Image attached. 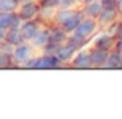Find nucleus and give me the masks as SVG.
I'll return each mask as SVG.
<instances>
[{"mask_svg":"<svg viewBox=\"0 0 122 119\" xmlns=\"http://www.w3.org/2000/svg\"><path fill=\"white\" fill-rule=\"evenodd\" d=\"M39 51L30 43V42H22V43L12 47L11 54H12V62H14V67H23L31 57H34Z\"/></svg>","mask_w":122,"mask_h":119,"instance_id":"obj_1","label":"nucleus"},{"mask_svg":"<svg viewBox=\"0 0 122 119\" xmlns=\"http://www.w3.org/2000/svg\"><path fill=\"white\" fill-rule=\"evenodd\" d=\"M99 30H101V28H99V23H97L96 19L83 17L82 22L77 25V28H76L71 34L74 37H77V39H81L82 42H86V43H88L90 39H91V37L94 36Z\"/></svg>","mask_w":122,"mask_h":119,"instance_id":"obj_2","label":"nucleus"},{"mask_svg":"<svg viewBox=\"0 0 122 119\" xmlns=\"http://www.w3.org/2000/svg\"><path fill=\"white\" fill-rule=\"evenodd\" d=\"M70 33H66L62 26L59 25H50V45L45 48L42 53H51L54 54V50H56L59 45H63L68 42Z\"/></svg>","mask_w":122,"mask_h":119,"instance_id":"obj_3","label":"nucleus"},{"mask_svg":"<svg viewBox=\"0 0 122 119\" xmlns=\"http://www.w3.org/2000/svg\"><path fill=\"white\" fill-rule=\"evenodd\" d=\"M40 2H34V0H20L17 9V16L20 20H31V19H37L40 14Z\"/></svg>","mask_w":122,"mask_h":119,"instance_id":"obj_4","label":"nucleus"},{"mask_svg":"<svg viewBox=\"0 0 122 119\" xmlns=\"http://www.w3.org/2000/svg\"><path fill=\"white\" fill-rule=\"evenodd\" d=\"M91 47H96V48H101V50H107V51H111L114 48V43H116V39L111 36L110 33H107L105 30H99L94 36L90 39L88 42Z\"/></svg>","mask_w":122,"mask_h":119,"instance_id":"obj_5","label":"nucleus"},{"mask_svg":"<svg viewBox=\"0 0 122 119\" xmlns=\"http://www.w3.org/2000/svg\"><path fill=\"white\" fill-rule=\"evenodd\" d=\"M70 67L73 68H79V70H86L91 68V60H90V43L83 45V47L77 48V51L74 53Z\"/></svg>","mask_w":122,"mask_h":119,"instance_id":"obj_6","label":"nucleus"},{"mask_svg":"<svg viewBox=\"0 0 122 119\" xmlns=\"http://www.w3.org/2000/svg\"><path fill=\"white\" fill-rule=\"evenodd\" d=\"M45 25H48V23H43V22L37 17V19H31V20H23L20 23V26H19V30H20L23 39L26 42H30L42 28L45 26Z\"/></svg>","mask_w":122,"mask_h":119,"instance_id":"obj_7","label":"nucleus"},{"mask_svg":"<svg viewBox=\"0 0 122 119\" xmlns=\"http://www.w3.org/2000/svg\"><path fill=\"white\" fill-rule=\"evenodd\" d=\"M76 51H77V48L66 42V43H63V45H59V47L54 50V56L57 57L60 65L65 67V65H70V62H71V59H73Z\"/></svg>","mask_w":122,"mask_h":119,"instance_id":"obj_8","label":"nucleus"},{"mask_svg":"<svg viewBox=\"0 0 122 119\" xmlns=\"http://www.w3.org/2000/svg\"><path fill=\"white\" fill-rule=\"evenodd\" d=\"M62 67L57 60V57L51 53H39L37 54V62H36V70H54Z\"/></svg>","mask_w":122,"mask_h":119,"instance_id":"obj_9","label":"nucleus"},{"mask_svg":"<svg viewBox=\"0 0 122 119\" xmlns=\"http://www.w3.org/2000/svg\"><path fill=\"white\" fill-rule=\"evenodd\" d=\"M119 12H117V9H116V6H108V8H104L101 11V14H99V17L96 19L97 20V23H99V28H107L108 25H111L113 22H116V20H119Z\"/></svg>","mask_w":122,"mask_h":119,"instance_id":"obj_10","label":"nucleus"},{"mask_svg":"<svg viewBox=\"0 0 122 119\" xmlns=\"http://www.w3.org/2000/svg\"><path fill=\"white\" fill-rule=\"evenodd\" d=\"M108 53L107 50H101L90 45V60H91V68H105V63L108 59Z\"/></svg>","mask_w":122,"mask_h":119,"instance_id":"obj_11","label":"nucleus"},{"mask_svg":"<svg viewBox=\"0 0 122 119\" xmlns=\"http://www.w3.org/2000/svg\"><path fill=\"white\" fill-rule=\"evenodd\" d=\"M83 17H85V16H83L82 8H81V6H76V8L73 9V12L68 16V19H66V20L63 22V23L60 25V26H62L63 30L66 31V33L71 34L73 31H74L76 28H77V25L82 22V19H83Z\"/></svg>","mask_w":122,"mask_h":119,"instance_id":"obj_12","label":"nucleus"},{"mask_svg":"<svg viewBox=\"0 0 122 119\" xmlns=\"http://www.w3.org/2000/svg\"><path fill=\"white\" fill-rule=\"evenodd\" d=\"M30 43L33 45L39 53H42V51L50 45V25H45L39 33L30 40Z\"/></svg>","mask_w":122,"mask_h":119,"instance_id":"obj_13","label":"nucleus"},{"mask_svg":"<svg viewBox=\"0 0 122 119\" xmlns=\"http://www.w3.org/2000/svg\"><path fill=\"white\" fill-rule=\"evenodd\" d=\"M22 23L20 17L17 16V12H3L0 11V28L3 30H9V28H19Z\"/></svg>","mask_w":122,"mask_h":119,"instance_id":"obj_14","label":"nucleus"},{"mask_svg":"<svg viewBox=\"0 0 122 119\" xmlns=\"http://www.w3.org/2000/svg\"><path fill=\"white\" fill-rule=\"evenodd\" d=\"M83 16L85 17H91V19H97L101 11L104 9V5H102L101 0H94V2H88L85 5H81Z\"/></svg>","mask_w":122,"mask_h":119,"instance_id":"obj_15","label":"nucleus"},{"mask_svg":"<svg viewBox=\"0 0 122 119\" xmlns=\"http://www.w3.org/2000/svg\"><path fill=\"white\" fill-rule=\"evenodd\" d=\"M11 50H12V47H9L6 43L0 45V70H6V68H12L14 67Z\"/></svg>","mask_w":122,"mask_h":119,"instance_id":"obj_16","label":"nucleus"},{"mask_svg":"<svg viewBox=\"0 0 122 119\" xmlns=\"http://www.w3.org/2000/svg\"><path fill=\"white\" fill-rule=\"evenodd\" d=\"M105 68L108 70H122V53L117 50H111L108 53V59L105 63Z\"/></svg>","mask_w":122,"mask_h":119,"instance_id":"obj_17","label":"nucleus"},{"mask_svg":"<svg viewBox=\"0 0 122 119\" xmlns=\"http://www.w3.org/2000/svg\"><path fill=\"white\" fill-rule=\"evenodd\" d=\"M22 42H25V39H23V36H22L19 28H9V30H6V37H5L3 43L9 45V47H15V45L22 43Z\"/></svg>","mask_w":122,"mask_h":119,"instance_id":"obj_18","label":"nucleus"},{"mask_svg":"<svg viewBox=\"0 0 122 119\" xmlns=\"http://www.w3.org/2000/svg\"><path fill=\"white\" fill-rule=\"evenodd\" d=\"M20 0H0V11L3 12H14L17 9Z\"/></svg>","mask_w":122,"mask_h":119,"instance_id":"obj_19","label":"nucleus"},{"mask_svg":"<svg viewBox=\"0 0 122 119\" xmlns=\"http://www.w3.org/2000/svg\"><path fill=\"white\" fill-rule=\"evenodd\" d=\"M114 50H117V51H121V53H122V36L116 39V43H114Z\"/></svg>","mask_w":122,"mask_h":119,"instance_id":"obj_20","label":"nucleus"},{"mask_svg":"<svg viewBox=\"0 0 122 119\" xmlns=\"http://www.w3.org/2000/svg\"><path fill=\"white\" fill-rule=\"evenodd\" d=\"M116 9L119 12V17H122V0H116Z\"/></svg>","mask_w":122,"mask_h":119,"instance_id":"obj_21","label":"nucleus"},{"mask_svg":"<svg viewBox=\"0 0 122 119\" xmlns=\"http://www.w3.org/2000/svg\"><path fill=\"white\" fill-rule=\"evenodd\" d=\"M5 37H6V30H3V28H0V45L5 42Z\"/></svg>","mask_w":122,"mask_h":119,"instance_id":"obj_22","label":"nucleus"},{"mask_svg":"<svg viewBox=\"0 0 122 119\" xmlns=\"http://www.w3.org/2000/svg\"><path fill=\"white\" fill-rule=\"evenodd\" d=\"M88 2H94V0H77L79 5H85V3H88Z\"/></svg>","mask_w":122,"mask_h":119,"instance_id":"obj_23","label":"nucleus"},{"mask_svg":"<svg viewBox=\"0 0 122 119\" xmlns=\"http://www.w3.org/2000/svg\"><path fill=\"white\" fill-rule=\"evenodd\" d=\"M34 2H40V0H34Z\"/></svg>","mask_w":122,"mask_h":119,"instance_id":"obj_24","label":"nucleus"},{"mask_svg":"<svg viewBox=\"0 0 122 119\" xmlns=\"http://www.w3.org/2000/svg\"><path fill=\"white\" fill-rule=\"evenodd\" d=\"M121 23H122V17H121Z\"/></svg>","mask_w":122,"mask_h":119,"instance_id":"obj_25","label":"nucleus"}]
</instances>
